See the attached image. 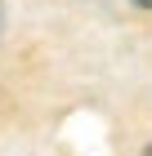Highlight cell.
I'll use <instances>...</instances> for the list:
<instances>
[{"mask_svg":"<svg viewBox=\"0 0 152 156\" xmlns=\"http://www.w3.org/2000/svg\"><path fill=\"white\" fill-rule=\"evenodd\" d=\"M134 5H139V9H152V0H134Z\"/></svg>","mask_w":152,"mask_h":156,"instance_id":"6da1fadb","label":"cell"},{"mask_svg":"<svg viewBox=\"0 0 152 156\" xmlns=\"http://www.w3.org/2000/svg\"><path fill=\"white\" fill-rule=\"evenodd\" d=\"M148 156H152V147H148Z\"/></svg>","mask_w":152,"mask_h":156,"instance_id":"7a4b0ae2","label":"cell"}]
</instances>
